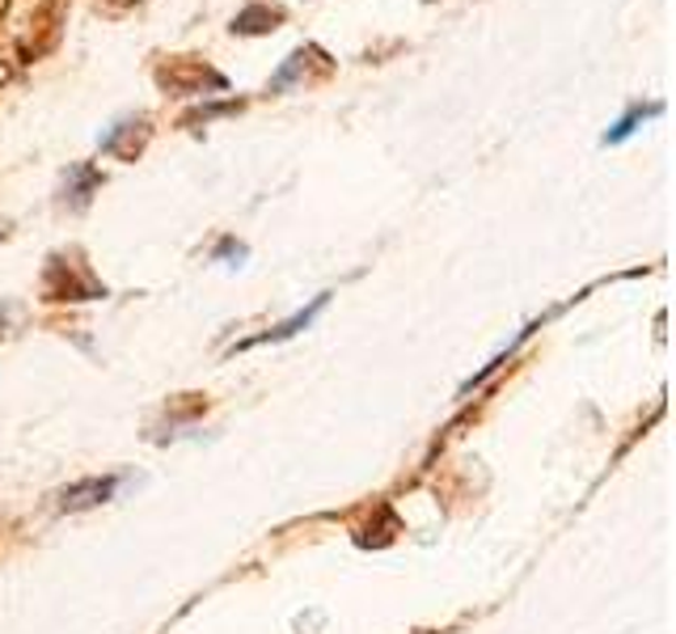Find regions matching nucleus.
Instances as JSON below:
<instances>
[{"instance_id":"obj_2","label":"nucleus","mask_w":676,"mask_h":634,"mask_svg":"<svg viewBox=\"0 0 676 634\" xmlns=\"http://www.w3.org/2000/svg\"><path fill=\"white\" fill-rule=\"evenodd\" d=\"M326 301L330 297H318V301L309 304V309H301L297 318H288V322H279L276 330H267V334H254V339H242L233 352H250V347H262V343H283V339H292V334H301V330H309L313 326V318L326 309Z\"/></svg>"},{"instance_id":"obj_1","label":"nucleus","mask_w":676,"mask_h":634,"mask_svg":"<svg viewBox=\"0 0 676 634\" xmlns=\"http://www.w3.org/2000/svg\"><path fill=\"white\" fill-rule=\"evenodd\" d=\"M115 491H119V479L115 474H98V479H81L73 486H64L55 499L64 512H89V507H101L115 499Z\"/></svg>"},{"instance_id":"obj_7","label":"nucleus","mask_w":676,"mask_h":634,"mask_svg":"<svg viewBox=\"0 0 676 634\" xmlns=\"http://www.w3.org/2000/svg\"><path fill=\"white\" fill-rule=\"evenodd\" d=\"M0 237H4V225H0Z\"/></svg>"},{"instance_id":"obj_5","label":"nucleus","mask_w":676,"mask_h":634,"mask_svg":"<svg viewBox=\"0 0 676 634\" xmlns=\"http://www.w3.org/2000/svg\"><path fill=\"white\" fill-rule=\"evenodd\" d=\"M73 178H76L73 203H76V207H85V203H89V191H94V186H98L101 178L94 174V170H89V165H81V170H73Z\"/></svg>"},{"instance_id":"obj_3","label":"nucleus","mask_w":676,"mask_h":634,"mask_svg":"<svg viewBox=\"0 0 676 634\" xmlns=\"http://www.w3.org/2000/svg\"><path fill=\"white\" fill-rule=\"evenodd\" d=\"M659 110H664L659 101H652V106H634L626 119H622V123H618L613 131H609V136H604V144H622L630 131H639V123H643V119H652V115H659Z\"/></svg>"},{"instance_id":"obj_6","label":"nucleus","mask_w":676,"mask_h":634,"mask_svg":"<svg viewBox=\"0 0 676 634\" xmlns=\"http://www.w3.org/2000/svg\"><path fill=\"white\" fill-rule=\"evenodd\" d=\"M216 258H237V262H242V258H246V246H242V241H233V237H225V241H221V250H216Z\"/></svg>"},{"instance_id":"obj_4","label":"nucleus","mask_w":676,"mask_h":634,"mask_svg":"<svg viewBox=\"0 0 676 634\" xmlns=\"http://www.w3.org/2000/svg\"><path fill=\"white\" fill-rule=\"evenodd\" d=\"M276 22H279L276 9H246V13L233 22V30H242V34H258V30H271Z\"/></svg>"}]
</instances>
